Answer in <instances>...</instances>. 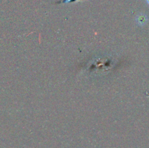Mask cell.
<instances>
[{"label": "cell", "mask_w": 149, "mask_h": 148, "mask_svg": "<svg viewBox=\"0 0 149 148\" xmlns=\"http://www.w3.org/2000/svg\"><path fill=\"white\" fill-rule=\"evenodd\" d=\"M135 21L138 23V26H143L148 22V17L144 14H139L135 18Z\"/></svg>", "instance_id": "1"}, {"label": "cell", "mask_w": 149, "mask_h": 148, "mask_svg": "<svg viewBox=\"0 0 149 148\" xmlns=\"http://www.w3.org/2000/svg\"><path fill=\"white\" fill-rule=\"evenodd\" d=\"M146 1L147 4H148V5H149V0H146Z\"/></svg>", "instance_id": "3"}, {"label": "cell", "mask_w": 149, "mask_h": 148, "mask_svg": "<svg viewBox=\"0 0 149 148\" xmlns=\"http://www.w3.org/2000/svg\"><path fill=\"white\" fill-rule=\"evenodd\" d=\"M83 1V0H63V1H61L59 3H70V2H74V1Z\"/></svg>", "instance_id": "2"}]
</instances>
